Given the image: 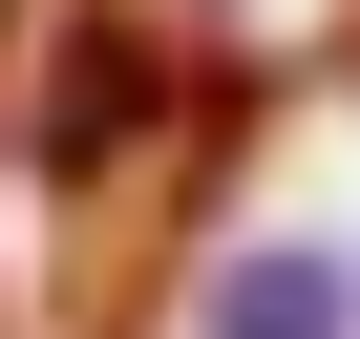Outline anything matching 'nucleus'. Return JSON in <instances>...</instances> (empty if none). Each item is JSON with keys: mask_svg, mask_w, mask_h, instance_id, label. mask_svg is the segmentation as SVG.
Wrapping results in <instances>:
<instances>
[{"mask_svg": "<svg viewBox=\"0 0 360 339\" xmlns=\"http://www.w3.org/2000/svg\"><path fill=\"white\" fill-rule=\"evenodd\" d=\"M212 339H360V255L339 234H255L212 276Z\"/></svg>", "mask_w": 360, "mask_h": 339, "instance_id": "1", "label": "nucleus"}]
</instances>
